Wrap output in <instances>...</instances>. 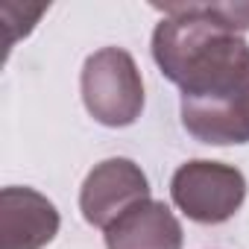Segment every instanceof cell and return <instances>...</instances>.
<instances>
[{"label":"cell","instance_id":"obj_5","mask_svg":"<svg viewBox=\"0 0 249 249\" xmlns=\"http://www.w3.org/2000/svg\"><path fill=\"white\" fill-rule=\"evenodd\" d=\"M56 205L33 188L0 191V249H44L59 234Z\"/></svg>","mask_w":249,"mask_h":249},{"label":"cell","instance_id":"obj_2","mask_svg":"<svg viewBox=\"0 0 249 249\" xmlns=\"http://www.w3.org/2000/svg\"><path fill=\"white\" fill-rule=\"evenodd\" d=\"M82 103L103 126H132L144 111V79L123 47H103L82 65Z\"/></svg>","mask_w":249,"mask_h":249},{"label":"cell","instance_id":"obj_4","mask_svg":"<svg viewBox=\"0 0 249 249\" xmlns=\"http://www.w3.org/2000/svg\"><path fill=\"white\" fill-rule=\"evenodd\" d=\"M147 199H150L147 173L132 159H106L85 176L79 191V211L85 223L106 231L117 217H123L129 208Z\"/></svg>","mask_w":249,"mask_h":249},{"label":"cell","instance_id":"obj_7","mask_svg":"<svg viewBox=\"0 0 249 249\" xmlns=\"http://www.w3.org/2000/svg\"><path fill=\"white\" fill-rule=\"evenodd\" d=\"M106 249H182V226L164 202L147 199L106 229Z\"/></svg>","mask_w":249,"mask_h":249},{"label":"cell","instance_id":"obj_6","mask_svg":"<svg viewBox=\"0 0 249 249\" xmlns=\"http://www.w3.org/2000/svg\"><path fill=\"white\" fill-rule=\"evenodd\" d=\"M182 126L202 144H249V76L211 100H182Z\"/></svg>","mask_w":249,"mask_h":249},{"label":"cell","instance_id":"obj_1","mask_svg":"<svg viewBox=\"0 0 249 249\" xmlns=\"http://www.w3.org/2000/svg\"><path fill=\"white\" fill-rule=\"evenodd\" d=\"M153 33L159 71L182 88V100H211L249 76V44L226 27L208 3H164Z\"/></svg>","mask_w":249,"mask_h":249},{"label":"cell","instance_id":"obj_3","mask_svg":"<svg viewBox=\"0 0 249 249\" xmlns=\"http://www.w3.org/2000/svg\"><path fill=\"white\" fill-rule=\"evenodd\" d=\"M170 196L188 220L217 226L240 211L246 199V179L234 164L194 159L173 173Z\"/></svg>","mask_w":249,"mask_h":249}]
</instances>
